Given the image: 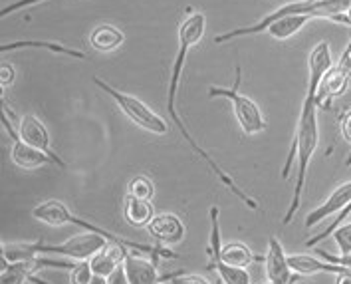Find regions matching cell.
<instances>
[{
    "mask_svg": "<svg viewBox=\"0 0 351 284\" xmlns=\"http://www.w3.org/2000/svg\"><path fill=\"white\" fill-rule=\"evenodd\" d=\"M351 203V181L348 183H343V185H339L337 189L333 191L332 195L319 205V207H315L308 217H306V227L312 228L315 225H319V223H324L328 217H332L335 213H339L343 207H348Z\"/></svg>",
    "mask_w": 351,
    "mask_h": 284,
    "instance_id": "cell-13",
    "label": "cell"
},
{
    "mask_svg": "<svg viewBox=\"0 0 351 284\" xmlns=\"http://www.w3.org/2000/svg\"><path fill=\"white\" fill-rule=\"evenodd\" d=\"M19 48H44V50H50L56 54H62V56L77 58V60H86V54L74 50V48H66L64 44H58V42H50V40H19V42H8V44H2L0 46V52H10V50H19Z\"/></svg>",
    "mask_w": 351,
    "mask_h": 284,
    "instance_id": "cell-19",
    "label": "cell"
},
{
    "mask_svg": "<svg viewBox=\"0 0 351 284\" xmlns=\"http://www.w3.org/2000/svg\"><path fill=\"white\" fill-rule=\"evenodd\" d=\"M204 28H206V16H204L203 12H193L191 16H186V19L183 20V24H181V28H179V50H177V58H175V62H173L171 80H169L167 112H169V115H171V119H173L175 128L181 132V135L185 137L186 143L191 145V150L203 159L204 163H206V167L217 175V179L221 181L222 185L230 191L239 201H242V203L250 209V211H260L258 201H254L246 191H242L241 187L234 183V179H232L226 171L222 169L219 163H215V159H213V157H210V155L204 152L203 147L197 143V139L193 137V133L189 132L186 123L181 119V115H179V112H177V106H175V102H177V92H179V82H181V74H183V68H185V60L186 56H189V50H191L195 44H199V42H201V38L204 36Z\"/></svg>",
    "mask_w": 351,
    "mask_h": 284,
    "instance_id": "cell-1",
    "label": "cell"
},
{
    "mask_svg": "<svg viewBox=\"0 0 351 284\" xmlns=\"http://www.w3.org/2000/svg\"><path fill=\"white\" fill-rule=\"evenodd\" d=\"M333 239H335V245L339 248L341 255H350L351 252V223L348 225H341L333 230Z\"/></svg>",
    "mask_w": 351,
    "mask_h": 284,
    "instance_id": "cell-26",
    "label": "cell"
},
{
    "mask_svg": "<svg viewBox=\"0 0 351 284\" xmlns=\"http://www.w3.org/2000/svg\"><path fill=\"white\" fill-rule=\"evenodd\" d=\"M242 80L241 66L234 68V86L232 88H221V86H213L208 88V97H224L232 104V110L237 115V121L242 128V132L246 135H256L266 130V119L260 112V108L246 95L239 92Z\"/></svg>",
    "mask_w": 351,
    "mask_h": 284,
    "instance_id": "cell-5",
    "label": "cell"
},
{
    "mask_svg": "<svg viewBox=\"0 0 351 284\" xmlns=\"http://www.w3.org/2000/svg\"><path fill=\"white\" fill-rule=\"evenodd\" d=\"M128 195L135 197V199H141V201H151L155 197V185L145 175H137L128 185Z\"/></svg>",
    "mask_w": 351,
    "mask_h": 284,
    "instance_id": "cell-24",
    "label": "cell"
},
{
    "mask_svg": "<svg viewBox=\"0 0 351 284\" xmlns=\"http://www.w3.org/2000/svg\"><path fill=\"white\" fill-rule=\"evenodd\" d=\"M171 284H210L204 276H199V274H185L183 270L175 276V279H171Z\"/></svg>",
    "mask_w": 351,
    "mask_h": 284,
    "instance_id": "cell-28",
    "label": "cell"
},
{
    "mask_svg": "<svg viewBox=\"0 0 351 284\" xmlns=\"http://www.w3.org/2000/svg\"><path fill=\"white\" fill-rule=\"evenodd\" d=\"M264 284H272V283H264Z\"/></svg>",
    "mask_w": 351,
    "mask_h": 284,
    "instance_id": "cell-36",
    "label": "cell"
},
{
    "mask_svg": "<svg viewBox=\"0 0 351 284\" xmlns=\"http://www.w3.org/2000/svg\"><path fill=\"white\" fill-rule=\"evenodd\" d=\"M288 261H290L292 270L300 276H312V274H317V272L339 274V272L348 270L346 266L326 263L319 257H312V255H292V257H288Z\"/></svg>",
    "mask_w": 351,
    "mask_h": 284,
    "instance_id": "cell-17",
    "label": "cell"
},
{
    "mask_svg": "<svg viewBox=\"0 0 351 284\" xmlns=\"http://www.w3.org/2000/svg\"><path fill=\"white\" fill-rule=\"evenodd\" d=\"M2 272H0V284H24L30 281L32 274H36L38 268L34 261H20V263H8L2 259Z\"/></svg>",
    "mask_w": 351,
    "mask_h": 284,
    "instance_id": "cell-21",
    "label": "cell"
},
{
    "mask_svg": "<svg viewBox=\"0 0 351 284\" xmlns=\"http://www.w3.org/2000/svg\"><path fill=\"white\" fill-rule=\"evenodd\" d=\"M123 217H125V221L130 223L131 227L147 228V225L155 217V209L151 205V201H141V199H135L131 195H125V199H123Z\"/></svg>",
    "mask_w": 351,
    "mask_h": 284,
    "instance_id": "cell-18",
    "label": "cell"
},
{
    "mask_svg": "<svg viewBox=\"0 0 351 284\" xmlns=\"http://www.w3.org/2000/svg\"><path fill=\"white\" fill-rule=\"evenodd\" d=\"M125 272L130 284H163L165 279L159 274L155 261H147L143 257H137L135 250H130L125 257Z\"/></svg>",
    "mask_w": 351,
    "mask_h": 284,
    "instance_id": "cell-14",
    "label": "cell"
},
{
    "mask_svg": "<svg viewBox=\"0 0 351 284\" xmlns=\"http://www.w3.org/2000/svg\"><path fill=\"white\" fill-rule=\"evenodd\" d=\"M333 22H343V24L351 26V6H350V10H348L346 14H339V16H335V20H333Z\"/></svg>",
    "mask_w": 351,
    "mask_h": 284,
    "instance_id": "cell-34",
    "label": "cell"
},
{
    "mask_svg": "<svg viewBox=\"0 0 351 284\" xmlns=\"http://www.w3.org/2000/svg\"><path fill=\"white\" fill-rule=\"evenodd\" d=\"M333 68L332 50L328 42H319L310 54V62H308V70H310V78H308V95L317 97L319 86L324 82V78L328 76V72Z\"/></svg>",
    "mask_w": 351,
    "mask_h": 284,
    "instance_id": "cell-12",
    "label": "cell"
},
{
    "mask_svg": "<svg viewBox=\"0 0 351 284\" xmlns=\"http://www.w3.org/2000/svg\"><path fill=\"white\" fill-rule=\"evenodd\" d=\"M221 211L219 207H210V239H208V268L217 270L224 284H250V274L246 268L226 265L222 261V239H221Z\"/></svg>",
    "mask_w": 351,
    "mask_h": 284,
    "instance_id": "cell-8",
    "label": "cell"
},
{
    "mask_svg": "<svg viewBox=\"0 0 351 284\" xmlns=\"http://www.w3.org/2000/svg\"><path fill=\"white\" fill-rule=\"evenodd\" d=\"M12 161H14V165L20 167V169H40L44 165L54 163V159L50 155H46V153L40 152L36 147L24 143L20 139L19 133L12 137Z\"/></svg>",
    "mask_w": 351,
    "mask_h": 284,
    "instance_id": "cell-16",
    "label": "cell"
},
{
    "mask_svg": "<svg viewBox=\"0 0 351 284\" xmlns=\"http://www.w3.org/2000/svg\"><path fill=\"white\" fill-rule=\"evenodd\" d=\"M310 16H304V14H296V16H282V19L274 20L266 32L276 40H288L290 36L298 34L308 22H310Z\"/></svg>",
    "mask_w": 351,
    "mask_h": 284,
    "instance_id": "cell-23",
    "label": "cell"
},
{
    "mask_svg": "<svg viewBox=\"0 0 351 284\" xmlns=\"http://www.w3.org/2000/svg\"><path fill=\"white\" fill-rule=\"evenodd\" d=\"M343 76L351 78V36H350V44H348V48L343 50V54L339 58V62H337V66H335Z\"/></svg>",
    "mask_w": 351,
    "mask_h": 284,
    "instance_id": "cell-27",
    "label": "cell"
},
{
    "mask_svg": "<svg viewBox=\"0 0 351 284\" xmlns=\"http://www.w3.org/2000/svg\"><path fill=\"white\" fill-rule=\"evenodd\" d=\"M90 284H110V283H108V279H106V276H99V274H93L92 283H90Z\"/></svg>",
    "mask_w": 351,
    "mask_h": 284,
    "instance_id": "cell-35",
    "label": "cell"
},
{
    "mask_svg": "<svg viewBox=\"0 0 351 284\" xmlns=\"http://www.w3.org/2000/svg\"><path fill=\"white\" fill-rule=\"evenodd\" d=\"M32 217L40 221V223H46L50 227H62V225H77L82 228H88L92 233H97L101 237H106L110 243H117V245H125L131 250L135 252H143V255H149L151 261H161V259H177V255L173 250H169L163 245H141V243H135L131 239H125V237H117L106 228L97 227V225H92L90 221H84L80 217H75L74 213L70 211V207H66V203L58 201V199H48L44 203H40L36 207L32 209Z\"/></svg>",
    "mask_w": 351,
    "mask_h": 284,
    "instance_id": "cell-3",
    "label": "cell"
},
{
    "mask_svg": "<svg viewBox=\"0 0 351 284\" xmlns=\"http://www.w3.org/2000/svg\"><path fill=\"white\" fill-rule=\"evenodd\" d=\"M38 2H44V0H16V2H12V4H8V6H4V8L0 10V16L4 19V16H8V14L16 12V10H20V8L32 6V4H38Z\"/></svg>",
    "mask_w": 351,
    "mask_h": 284,
    "instance_id": "cell-29",
    "label": "cell"
},
{
    "mask_svg": "<svg viewBox=\"0 0 351 284\" xmlns=\"http://www.w3.org/2000/svg\"><path fill=\"white\" fill-rule=\"evenodd\" d=\"M19 135L20 139L32 147H36L40 152H44L46 155H50L54 159V163L58 167H66V163L60 159V155L52 150V143H50V135L46 126L38 119L36 115H24L19 123Z\"/></svg>",
    "mask_w": 351,
    "mask_h": 284,
    "instance_id": "cell-9",
    "label": "cell"
},
{
    "mask_svg": "<svg viewBox=\"0 0 351 284\" xmlns=\"http://www.w3.org/2000/svg\"><path fill=\"white\" fill-rule=\"evenodd\" d=\"M93 84H95L99 90H104L108 95H111V97L115 99V104L121 108V112L128 115L133 123H137L141 130H145V132L149 133H155V135H165V133L169 132V126H167L165 119H163L161 115L155 114L147 104L141 102L139 97L115 90L113 86H110L108 82H104L101 78L97 76H93Z\"/></svg>",
    "mask_w": 351,
    "mask_h": 284,
    "instance_id": "cell-6",
    "label": "cell"
},
{
    "mask_svg": "<svg viewBox=\"0 0 351 284\" xmlns=\"http://www.w3.org/2000/svg\"><path fill=\"white\" fill-rule=\"evenodd\" d=\"M108 283L110 284H130L128 279V272H125V266L121 265L117 270H113L110 276H108Z\"/></svg>",
    "mask_w": 351,
    "mask_h": 284,
    "instance_id": "cell-32",
    "label": "cell"
},
{
    "mask_svg": "<svg viewBox=\"0 0 351 284\" xmlns=\"http://www.w3.org/2000/svg\"><path fill=\"white\" fill-rule=\"evenodd\" d=\"M110 241L97 233H86V235H75L72 239H68L66 243H60V245H48V243H30V250H32V257L38 255H60V257H66V259H74V261H90L93 255H97L104 246L108 245Z\"/></svg>",
    "mask_w": 351,
    "mask_h": 284,
    "instance_id": "cell-7",
    "label": "cell"
},
{
    "mask_svg": "<svg viewBox=\"0 0 351 284\" xmlns=\"http://www.w3.org/2000/svg\"><path fill=\"white\" fill-rule=\"evenodd\" d=\"M351 0H294L290 4L280 6L272 14L264 16V19L252 24V26H244V28H237L230 32H224L221 36H217L215 42L217 44H224L241 36H250V34H258V32H266V28L274 22V20L282 19V16H296V14H304L310 19H330L335 20V16L346 14L350 10Z\"/></svg>",
    "mask_w": 351,
    "mask_h": 284,
    "instance_id": "cell-4",
    "label": "cell"
},
{
    "mask_svg": "<svg viewBox=\"0 0 351 284\" xmlns=\"http://www.w3.org/2000/svg\"><path fill=\"white\" fill-rule=\"evenodd\" d=\"M317 141H319V130H317V102L314 95L306 94L304 106H302V114L298 119L296 137H294V145L288 153V159L284 163L282 169V179H288L290 175V167L298 157V173H296V185H294V197L290 201V207L286 211L282 223L290 225L296 217L302 205V195H304V187H306V173L310 167V161L314 157L315 150H317Z\"/></svg>",
    "mask_w": 351,
    "mask_h": 284,
    "instance_id": "cell-2",
    "label": "cell"
},
{
    "mask_svg": "<svg viewBox=\"0 0 351 284\" xmlns=\"http://www.w3.org/2000/svg\"><path fill=\"white\" fill-rule=\"evenodd\" d=\"M131 248L125 245H117V243H108L104 246L97 255H93L90 259V265H92L93 274H99V276H110L113 270H117L119 266L125 263V257Z\"/></svg>",
    "mask_w": 351,
    "mask_h": 284,
    "instance_id": "cell-15",
    "label": "cell"
},
{
    "mask_svg": "<svg viewBox=\"0 0 351 284\" xmlns=\"http://www.w3.org/2000/svg\"><path fill=\"white\" fill-rule=\"evenodd\" d=\"M266 276L268 283L272 284H292L294 283V270L290 266L288 255L284 250L282 243L278 241V237H268V252H266Z\"/></svg>",
    "mask_w": 351,
    "mask_h": 284,
    "instance_id": "cell-10",
    "label": "cell"
},
{
    "mask_svg": "<svg viewBox=\"0 0 351 284\" xmlns=\"http://www.w3.org/2000/svg\"><path fill=\"white\" fill-rule=\"evenodd\" d=\"M147 233L157 245H177L185 239V223L173 213H159L147 225Z\"/></svg>",
    "mask_w": 351,
    "mask_h": 284,
    "instance_id": "cell-11",
    "label": "cell"
},
{
    "mask_svg": "<svg viewBox=\"0 0 351 284\" xmlns=\"http://www.w3.org/2000/svg\"><path fill=\"white\" fill-rule=\"evenodd\" d=\"M123 40H125L123 32L111 24H99L90 34V44L97 52H111V50L119 48L123 44Z\"/></svg>",
    "mask_w": 351,
    "mask_h": 284,
    "instance_id": "cell-20",
    "label": "cell"
},
{
    "mask_svg": "<svg viewBox=\"0 0 351 284\" xmlns=\"http://www.w3.org/2000/svg\"><path fill=\"white\" fill-rule=\"evenodd\" d=\"M93 279V270L90 261H75L74 268L70 270V283L72 284H90Z\"/></svg>",
    "mask_w": 351,
    "mask_h": 284,
    "instance_id": "cell-25",
    "label": "cell"
},
{
    "mask_svg": "<svg viewBox=\"0 0 351 284\" xmlns=\"http://www.w3.org/2000/svg\"><path fill=\"white\" fill-rule=\"evenodd\" d=\"M341 135L348 143H351V110L341 115ZM348 165H351V153L348 157Z\"/></svg>",
    "mask_w": 351,
    "mask_h": 284,
    "instance_id": "cell-31",
    "label": "cell"
},
{
    "mask_svg": "<svg viewBox=\"0 0 351 284\" xmlns=\"http://www.w3.org/2000/svg\"><path fill=\"white\" fill-rule=\"evenodd\" d=\"M221 257L226 265L237 266V268H248L252 263L266 259V257H256L244 243H226V245H222Z\"/></svg>",
    "mask_w": 351,
    "mask_h": 284,
    "instance_id": "cell-22",
    "label": "cell"
},
{
    "mask_svg": "<svg viewBox=\"0 0 351 284\" xmlns=\"http://www.w3.org/2000/svg\"><path fill=\"white\" fill-rule=\"evenodd\" d=\"M12 82H14V68H12L10 64L4 62L2 68H0V86H2V90L8 88Z\"/></svg>",
    "mask_w": 351,
    "mask_h": 284,
    "instance_id": "cell-30",
    "label": "cell"
},
{
    "mask_svg": "<svg viewBox=\"0 0 351 284\" xmlns=\"http://www.w3.org/2000/svg\"><path fill=\"white\" fill-rule=\"evenodd\" d=\"M337 276V281L335 284H351V270H343V272H339V274H335Z\"/></svg>",
    "mask_w": 351,
    "mask_h": 284,
    "instance_id": "cell-33",
    "label": "cell"
}]
</instances>
